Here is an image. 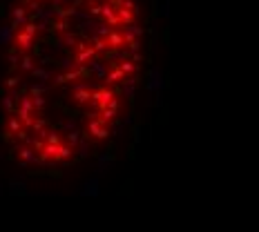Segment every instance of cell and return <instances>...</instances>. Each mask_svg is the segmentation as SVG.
<instances>
[{
    "mask_svg": "<svg viewBox=\"0 0 259 232\" xmlns=\"http://www.w3.org/2000/svg\"><path fill=\"white\" fill-rule=\"evenodd\" d=\"M134 0H18L0 118L25 168H65L114 129L139 69Z\"/></svg>",
    "mask_w": 259,
    "mask_h": 232,
    "instance_id": "cell-1",
    "label": "cell"
}]
</instances>
